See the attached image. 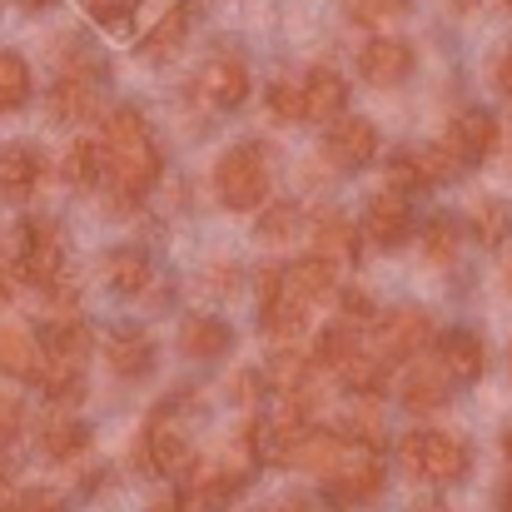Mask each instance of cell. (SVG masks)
Wrapping results in <instances>:
<instances>
[{
	"label": "cell",
	"mask_w": 512,
	"mask_h": 512,
	"mask_svg": "<svg viewBox=\"0 0 512 512\" xmlns=\"http://www.w3.org/2000/svg\"><path fill=\"white\" fill-rule=\"evenodd\" d=\"M35 443H40V453H45L50 463H75V458L90 448V428L75 423V418H50Z\"/></svg>",
	"instance_id": "7402d4cb"
},
{
	"label": "cell",
	"mask_w": 512,
	"mask_h": 512,
	"mask_svg": "<svg viewBox=\"0 0 512 512\" xmlns=\"http://www.w3.org/2000/svg\"><path fill=\"white\" fill-rule=\"evenodd\" d=\"M413 234V209H408V194L398 189H378L363 209V239L378 244V249H398L403 239Z\"/></svg>",
	"instance_id": "8fae6325"
},
{
	"label": "cell",
	"mask_w": 512,
	"mask_h": 512,
	"mask_svg": "<svg viewBox=\"0 0 512 512\" xmlns=\"http://www.w3.org/2000/svg\"><path fill=\"white\" fill-rule=\"evenodd\" d=\"M40 343L30 339L25 324H0V373L5 378H35Z\"/></svg>",
	"instance_id": "603a6c76"
},
{
	"label": "cell",
	"mask_w": 512,
	"mask_h": 512,
	"mask_svg": "<svg viewBox=\"0 0 512 512\" xmlns=\"http://www.w3.org/2000/svg\"><path fill=\"white\" fill-rule=\"evenodd\" d=\"M388 368H393V363H383L373 348H363V343H358V348L343 358L339 378H343V388H353V393H368V398H373V393H383V383H388Z\"/></svg>",
	"instance_id": "cb8c5ba5"
},
{
	"label": "cell",
	"mask_w": 512,
	"mask_h": 512,
	"mask_svg": "<svg viewBox=\"0 0 512 512\" xmlns=\"http://www.w3.org/2000/svg\"><path fill=\"white\" fill-rule=\"evenodd\" d=\"M503 453H508V463H512V428H508V438H503Z\"/></svg>",
	"instance_id": "f907efd6"
},
{
	"label": "cell",
	"mask_w": 512,
	"mask_h": 512,
	"mask_svg": "<svg viewBox=\"0 0 512 512\" xmlns=\"http://www.w3.org/2000/svg\"><path fill=\"white\" fill-rule=\"evenodd\" d=\"M378 155V125L358 120V115H339L324 135V160L339 170H363Z\"/></svg>",
	"instance_id": "7c38bea8"
},
{
	"label": "cell",
	"mask_w": 512,
	"mask_h": 512,
	"mask_svg": "<svg viewBox=\"0 0 512 512\" xmlns=\"http://www.w3.org/2000/svg\"><path fill=\"white\" fill-rule=\"evenodd\" d=\"M264 512H319V508H314L309 498H274Z\"/></svg>",
	"instance_id": "f6af8a7d"
},
{
	"label": "cell",
	"mask_w": 512,
	"mask_h": 512,
	"mask_svg": "<svg viewBox=\"0 0 512 512\" xmlns=\"http://www.w3.org/2000/svg\"><path fill=\"white\" fill-rule=\"evenodd\" d=\"M458 5H463V10H468V5H473V0H458Z\"/></svg>",
	"instance_id": "816d5d0a"
},
{
	"label": "cell",
	"mask_w": 512,
	"mask_h": 512,
	"mask_svg": "<svg viewBox=\"0 0 512 512\" xmlns=\"http://www.w3.org/2000/svg\"><path fill=\"white\" fill-rule=\"evenodd\" d=\"M438 363H443L448 378L473 383V378L488 373V348H483L478 334H468V329H448V334L438 339Z\"/></svg>",
	"instance_id": "2e32d148"
},
{
	"label": "cell",
	"mask_w": 512,
	"mask_h": 512,
	"mask_svg": "<svg viewBox=\"0 0 512 512\" xmlns=\"http://www.w3.org/2000/svg\"><path fill=\"white\" fill-rule=\"evenodd\" d=\"M443 150L458 160V170H468V165L488 160V155L498 150V120H493L488 110H463V115L448 125Z\"/></svg>",
	"instance_id": "4fadbf2b"
},
{
	"label": "cell",
	"mask_w": 512,
	"mask_h": 512,
	"mask_svg": "<svg viewBox=\"0 0 512 512\" xmlns=\"http://www.w3.org/2000/svg\"><path fill=\"white\" fill-rule=\"evenodd\" d=\"M398 458H403V468H408L418 483H433V488L458 483V478L468 473V463H473L468 443L453 438V433H443V428H413V433H403Z\"/></svg>",
	"instance_id": "277c9868"
},
{
	"label": "cell",
	"mask_w": 512,
	"mask_h": 512,
	"mask_svg": "<svg viewBox=\"0 0 512 512\" xmlns=\"http://www.w3.org/2000/svg\"><path fill=\"white\" fill-rule=\"evenodd\" d=\"M289 284H294L304 299H324V294H334V259L309 254V259L289 264Z\"/></svg>",
	"instance_id": "f1b7e54d"
},
{
	"label": "cell",
	"mask_w": 512,
	"mask_h": 512,
	"mask_svg": "<svg viewBox=\"0 0 512 512\" xmlns=\"http://www.w3.org/2000/svg\"><path fill=\"white\" fill-rule=\"evenodd\" d=\"M5 512H65V503H60L55 493H45V488H25V493L10 498Z\"/></svg>",
	"instance_id": "74e56055"
},
{
	"label": "cell",
	"mask_w": 512,
	"mask_h": 512,
	"mask_svg": "<svg viewBox=\"0 0 512 512\" xmlns=\"http://www.w3.org/2000/svg\"><path fill=\"white\" fill-rule=\"evenodd\" d=\"M259 294H264V334L274 343H299L304 329H309V304L294 284H289V269L269 264L259 274Z\"/></svg>",
	"instance_id": "52a82bcc"
},
{
	"label": "cell",
	"mask_w": 512,
	"mask_h": 512,
	"mask_svg": "<svg viewBox=\"0 0 512 512\" xmlns=\"http://www.w3.org/2000/svg\"><path fill=\"white\" fill-rule=\"evenodd\" d=\"M493 85H498L503 95H512V50H503V55L493 60Z\"/></svg>",
	"instance_id": "ee69618b"
},
{
	"label": "cell",
	"mask_w": 512,
	"mask_h": 512,
	"mask_svg": "<svg viewBox=\"0 0 512 512\" xmlns=\"http://www.w3.org/2000/svg\"><path fill=\"white\" fill-rule=\"evenodd\" d=\"M343 319H348V324H358V319H373V304H368V294L348 289V294H343Z\"/></svg>",
	"instance_id": "7bdbcfd3"
},
{
	"label": "cell",
	"mask_w": 512,
	"mask_h": 512,
	"mask_svg": "<svg viewBox=\"0 0 512 512\" xmlns=\"http://www.w3.org/2000/svg\"><path fill=\"white\" fill-rule=\"evenodd\" d=\"M100 115V90L85 80V75H65L55 90H50V120L55 125H85Z\"/></svg>",
	"instance_id": "e0dca14e"
},
{
	"label": "cell",
	"mask_w": 512,
	"mask_h": 512,
	"mask_svg": "<svg viewBox=\"0 0 512 512\" xmlns=\"http://www.w3.org/2000/svg\"><path fill=\"white\" fill-rule=\"evenodd\" d=\"M413 0H348V10L358 15V20H383V15H398V10H408Z\"/></svg>",
	"instance_id": "ab89813d"
},
{
	"label": "cell",
	"mask_w": 512,
	"mask_h": 512,
	"mask_svg": "<svg viewBox=\"0 0 512 512\" xmlns=\"http://www.w3.org/2000/svg\"><path fill=\"white\" fill-rule=\"evenodd\" d=\"M503 5H508V10H512V0H503Z\"/></svg>",
	"instance_id": "db71d44e"
},
{
	"label": "cell",
	"mask_w": 512,
	"mask_h": 512,
	"mask_svg": "<svg viewBox=\"0 0 512 512\" xmlns=\"http://www.w3.org/2000/svg\"><path fill=\"white\" fill-rule=\"evenodd\" d=\"M413 45L408 40H398V35H373L363 50H358V75L368 80V85H398V80H408L413 75Z\"/></svg>",
	"instance_id": "5bb4252c"
},
{
	"label": "cell",
	"mask_w": 512,
	"mask_h": 512,
	"mask_svg": "<svg viewBox=\"0 0 512 512\" xmlns=\"http://www.w3.org/2000/svg\"><path fill=\"white\" fill-rule=\"evenodd\" d=\"M269 115L274 120H304V85L274 80L269 85Z\"/></svg>",
	"instance_id": "8d00e7d4"
},
{
	"label": "cell",
	"mask_w": 512,
	"mask_h": 512,
	"mask_svg": "<svg viewBox=\"0 0 512 512\" xmlns=\"http://www.w3.org/2000/svg\"><path fill=\"white\" fill-rule=\"evenodd\" d=\"M85 10H90L100 25H110V30L130 20V0H85Z\"/></svg>",
	"instance_id": "f35d334b"
},
{
	"label": "cell",
	"mask_w": 512,
	"mask_h": 512,
	"mask_svg": "<svg viewBox=\"0 0 512 512\" xmlns=\"http://www.w3.org/2000/svg\"><path fill=\"white\" fill-rule=\"evenodd\" d=\"M383 498V468L368 453H353L343 468L324 473V503L334 512H363Z\"/></svg>",
	"instance_id": "ba28073f"
},
{
	"label": "cell",
	"mask_w": 512,
	"mask_h": 512,
	"mask_svg": "<svg viewBox=\"0 0 512 512\" xmlns=\"http://www.w3.org/2000/svg\"><path fill=\"white\" fill-rule=\"evenodd\" d=\"M433 179H428V165H423V155L413 150V155H393L388 160V189H398V194H413V189H428Z\"/></svg>",
	"instance_id": "e575fe53"
},
{
	"label": "cell",
	"mask_w": 512,
	"mask_h": 512,
	"mask_svg": "<svg viewBox=\"0 0 512 512\" xmlns=\"http://www.w3.org/2000/svg\"><path fill=\"white\" fill-rule=\"evenodd\" d=\"M0 512H5V508H0Z\"/></svg>",
	"instance_id": "11a10c76"
},
{
	"label": "cell",
	"mask_w": 512,
	"mask_h": 512,
	"mask_svg": "<svg viewBox=\"0 0 512 512\" xmlns=\"http://www.w3.org/2000/svg\"><path fill=\"white\" fill-rule=\"evenodd\" d=\"M20 423H25V408H20L15 398L0 393V443H10V438L20 433Z\"/></svg>",
	"instance_id": "60d3db41"
},
{
	"label": "cell",
	"mask_w": 512,
	"mask_h": 512,
	"mask_svg": "<svg viewBox=\"0 0 512 512\" xmlns=\"http://www.w3.org/2000/svg\"><path fill=\"white\" fill-rule=\"evenodd\" d=\"M214 189H219V204L224 209H259L274 189V174H269V155L264 145H234L219 155L214 165Z\"/></svg>",
	"instance_id": "5b68a950"
},
{
	"label": "cell",
	"mask_w": 512,
	"mask_h": 512,
	"mask_svg": "<svg viewBox=\"0 0 512 512\" xmlns=\"http://www.w3.org/2000/svg\"><path fill=\"white\" fill-rule=\"evenodd\" d=\"M244 483H249V463H239V458H229V463H214V468H194L189 473V512H224L239 493H244Z\"/></svg>",
	"instance_id": "30bf717a"
},
{
	"label": "cell",
	"mask_w": 512,
	"mask_h": 512,
	"mask_svg": "<svg viewBox=\"0 0 512 512\" xmlns=\"http://www.w3.org/2000/svg\"><path fill=\"white\" fill-rule=\"evenodd\" d=\"M339 433L348 438V443H358V448L368 443V453H373V448H383V423H378V413H373V408H348V413H343V423H339Z\"/></svg>",
	"instance_id": "836d02e7"
},
{
	"label": "cell",
	"mask_w": 512,
	"mask_h": 512,
	"mask_svg": "<svg viewBox=\"0 0 512 512\" xmlns=\"http://www.w3.org/2000/svg\"><path fill=\"white\" fill-rule=\"evenodd\" d=\"M314 254H324V259H334V264H348V259L358 254V229H353L343 214L319 219V229H314Z\"/></svg>",
	"instance_id": "4316f807"
},
{
	"label": "cell",
	"mask_w": 512,
	"mask_h": 512,
	"mask_svg": "<svg viewBox=\"0 0 512 512\" xmlns=\"http://www.w3.org/2000/svg\"><path fill=\"white\" fill-rule=\"evenodd\" d=\"M229 388H234V398H239V403H254V398L264 393V373H254V368H249V373H234V383H229Z\"/></svg>",
	"instance_id": "b9f144b4"
},
{
	"label": "cell",
	"mask_w": 512,
	"mask_h": 512,
	"mask_svg": "<svg viewBox=\"0 0 512 512\" xmlns=\"http://www.w3.org/2000/svg\"><path fill=\"white\" fill-rule=\"evenodd\" d=\"M398 398H403L408 413H433V408H443V403H448V373H443V363L413 368V373L403 378Z\"/></svg>",
	"instance_id": "44dd1931"
},
{
	"label": "cell",
	"mask_w": 512,
	"mask_h": 512,
	"mask_svg": "<svg viewBox=\"0 0 512 512\" xmlns=\"http://www.w3.org/2000/svg\"><path fill=\"white\" fill-rule=\"evenodd\" d=\"M10 259H15V274L30 279L35 289L70 299V284H65L70 254H65V234H60L55 219H25L20 234H15V254Z\"/></svg>",
	"instance_id": "3957f363"
},
{
	"label": "cell",
	"mask_w": 512,
	"mask_h": 512,
	"mask_svg": "<svg viewBox=\"0 0 512 512\" xmlns=\"http://www.w3.org/2000/svg\"><path fill=\"white\" fill-rule=\"evenodd\" d=\"M179 348H184V358H219L234 348V329L214 314H189L179 324Z\"/></svg>",
	"instance_id": "d6986e66"
},
{
	"label": "cell",
	"mask_w": 512,
	"mask_h": 512,
	"mask_svg": "<svg viewBox=\"0 0 512 512\" xmlns=\"http://www.w3.org/2000/svg\"><path fill=\"white\" fill-rule=\"evenodd\" d=\"M299 224H304L299 204H269V209L259 214V239H264V244H289V239L299 234Z\"/></svg>",
	"instance_id": "d6a6232c"
},
{
	"label": "cell",
	"mask_w": 512,
	"mask_h": 512,
	"mask_svg": "<svg viewBox=\"0 0 512 512\" xmlns=\"http://www.w3.org/2000/svg\"><path fill=\"white\" fill-rule=\"evenodd\" d=\"M508 289H512V264H508Z\"/></svg>",
	"instance_id": "f5cc1de1"
},
{
	"label": "cell",
	"mask_w": 512,
	"mask_h": 512,
	"mask_svg": "<svg viewBox=\"0 0 512 512\" xmlns=\"http://www.w3.org/2000/svg\"><path fill=\"white\" fill-rule=\"evenodd\" d=\"M85 363H90V329L80 319H55L40 334V363H35V388L50 403H75L85 388Z\"/></svg>",
	"instance_id": "7a4b0ae2"
},
{
	"label": "cell",
	"mask_w": 512,
	"mask_h": 512,
	"mask_svg": "<svg viewBox=\"0 0 512 512\" xmlns=\"http://www.w3.org/2000/svg\"><path fill=\"white\" fill-rule=\"evenodd\" d=\"M199 90H204V100H209L214 110L244 105V95H249V70H244V60H214V65H204Z\"/></svg>",
	"instance_id": "ac0fdd59"
},
{
	"label": "cell",
	"mask_w": 512,
	"mask_h": 512,
	"mask_svg": "<svg viewBox=\"0 0 512 512\" xmlns=\"http://www.w3.org/2000/svg\"><path fill=\"white\" fill-rule=\"evenodd\" d=\"M423 254H428L433 264H453V254H458V229H453V219H433V224L423 229Z\"/></svg>",
	"instance_id": "d590c367"
},
{
	"label": "cell",
	"mask_w": 512,
	"mask_h": 512,
	"mask_svg": "<svg viewBox=\"0 0 512 512\" xmlns=\"http://www.w3.org/2000/svg\"><path fill=\"white\" fill-rule=\"evenodd\" d=\"M30 100V65L10 50H0V115L5 110H20Z\"/></svg>",
	"instance_id": "4dcf8cb0"
},
{
	"label": "cell",
	"mask_w": 512,
	"mask_h": 512,
	"mask_svg": "<svg viewBox=\"0 0 512 512\" xmlns=\"http://www.w3.org/2000/svg\"><path fill=\"white\" fill-rule=\"evenodd\" d=\"M20 5H30V10H40V5H55V0H20Z\"/></svg>",
	"instance_id": "681fc988"
},
{
	"label": "cell",
	"mask_w": 512,
	"mask_h": 512,
	"mask_svg": "<svg viewBox=\"0 0 512 512\" xmlns=\"http://www.w3.org/2000/svg\"><path fill=\"white\" fill-rule=\"evenodd\" d=\"M498 512H512V478L498 488Z\"/></svg>",
	"instance_id": "7dc6e473"
},
{
	"label": "cell",
	"mask_w": 512,
	"mask_h": 512,
	"mask_svg": "<svg viewBox=\"0 0 512 512\" xmlns=\"http://www.w3.org/2000/svg\"><path fill=\"white\" fill-rule=\"evenodd\" d=\"M140 463H145V473H170V478H189L194 473V443H189V433L179 423V403H165L150 418V428L140 438Z\"/></svg>",
	"instance_id": "8992f818"
},
{
	"label": "cell",
	"mask_w": 512,
	"mask_h": 512,
	"mask_svg": "<svg viewBox=\"0 0 512 512\" xmlns=\"http://www.w3.org/2000/svg\"><path fill=\"white\" fill-rule=\"evenodd\" d=\"M433 343V319L423 309H393L373 324V339L368 348L383 358V363H403V358H418L423 348Z\"/></svg>",
	"instance_id": "9c48e42d"
},
{
	"label": "cell",
	"mask_w": 512,
	"mask_h": 512,
	"mask_svg": "<svg viewBox=\"0 0 512 512\" xmlns=\"http://www.w3.org/2000/svg\"><path fill=\"white\" fill-rule=\"evenodd\" d=\"M10 304V284H5V274H0V309Z\"/></svg>",
	"instance_id": "c3c4849f"
},
{
	"label": "cell",
	"mask_w": 512,
	"mask_h": 512,
	"mask_svg": "<svg viewBox=\"0 0 512 512\" xmlns=\"http://www.w3.org/2000/svg\"><path fill=\"white\" fill-rule=\"evenodd\" d=\"M184 30H189V10H184V5H174L165 20H155V25H150L145 55H150V60H165V55H174V50L184 45Z\"/></svg>",
	"instance_id": "1f68e13d"
},
{
	"label": "cell",
	"mask_w": 512,
	"mask_h": 512,
	"mask_svg": "<svg viewBox=\"0 0 512 512\" xmlns=\"http://www.w3.org/2000/svg\"><path fill=\"white\" fill-rule=\"evenodd\" d=\"M145 512H189V503H184L179 493H165V498H155Z\"/></svg>",
	"instance_id": "bcb514c9"
},
{
	"label": "cell",
	"mask_w": 512,
	"mask_h": 512,
	"mask_svg": "<svg viewBox=\"0 0 512 512\" xmlns=\"http://www.w3.org/2000/svg\"><path fill=\"white\" fill-rule=\"evenodd\" d=\"M105 179L125 194H145L160 179V150L145 130L140 110H110L105 120Z\"/></svg>",
	"instance_id": "6da1fadb"
},
{
	"label": "cell",
	"mask_w": 512,
	"mask_h": 512,
	"mask_svg": "<svg viewBox=\"0 0 512 512\" xmlns=\"http://www.w3.org/2000/svg\"><path fill=\"white\" fill-rule=\"evenodd\" d=\"M60 174H65L70 189H95V184L105 179V140H80V145H70Z\"/></svg>",
	"instance_id": "484cf974"
},
{
	"label": "cell",
	"mask_w": 512,
	"mask_h": 512,
	"mask_svg": "<svg viewBox=\"0 0 512 512\" xmlns=\"http://www.w3.org/2000/svg\"><path fill=\"white\" fill-rule=\"evenodd\" d=\"M105 279H110V289H120V294H140V289L150 284V259H145L140 249H115V254L105 259Z\"/></svg>",
	"instance_id": "83f0119b"
},
{
	"label": "cell",
	"mask_w": 512,
	"mask_h": 512,
	"mask_svg": "<svg viewBox=\"0 0 512 512\" xmlns=\"http://www.w3.org/2000/svg\"><path fill=\"white\" fill-rule=\"evenodd\" d=\"M40 174H45V155H40L30 140L0 145V199H5V204H25V199L35 194Z\"/></svg>",
	"instance_id": "9a60e30c"
},
{
	"label": "cell",
	"mask_w": 512,
	"mask_h": 512,
	"mask_svg": "<svg viewBox=\"0 0 512 512\" xmlns=\"http://www.w3.org/2000/svg\"><path fill=\"white\" fill-rule=\"evenodd\" d=\"M105 358H110V368H115L120 378H145V373L155 368V343L130 329V334H115V339H110Z\"/></svg>",
	"instance_id": "d4e9b609"
},
{
	"label": "cell",
	"mask_w": 512,
	"mask_h": 512,
	"mask_svg": "<svg viewBox=\"0 0 512 512\" xmlns=\"http://www.w3.org/2000/svg\"><path fill=\"white\" fill-rule=\"evenodd\" d=\"M473 234H478L488 249H498L503 239H512V204L508 199H483V204L473 209Z\"/></svg>",
	"instance_id": "f546056e"
},
{
	"label": "cell",
	"mask_w": 512,
	"mask_h": 512,
	"mask_svg": "<svg viewBox=\"0 0 512 512\" xmlns=\"http://www.w3.org/2000/svg\"><path fill=\"white\" fill-rule=\"evenodd\" d=\"M343 105H348V85H343L339 70H309L304 80V120H339Z\"/></svg>",
	"instance_id": "ffe728a7"
}]
</instances>
